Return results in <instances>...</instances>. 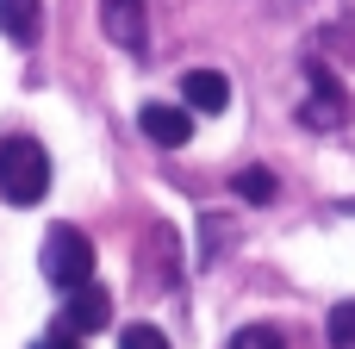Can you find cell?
I'll list each match as a JSON object with an SVG mask.
<instances>
[{"label": "cell", "instance_id": "6da1fadb", "mask_svg": "<svg viewBox=\"0 0 355 349\" xmlns=\"http://www.w3.org/2000/svg\"><path fill=\"white\" fill-rule=\"evenodd\" d=\"M50 194V156L31 137H0V200L6 206H37Z\"/></svg>", "mask_w": 355, "mask_h": 349}, {"label": "cell", "instance_id": "7a4b0ae2", "mask_svg": "<svg viewBox=\"0 0 355 349\" xmlns=\"http://www.w3.org/2000/svg\"><path fill=\"white\" fill-rule=\"evenodd\" d=\"M44 281L56 293H75V287L94 281V244L75 225H50V237H44Z\"/></svg>", "mask_w": 355, "mask_h": 349}, {"label": "cell", "instance_id": "3957f363", "mask_svg": "<svg viewBox=\"0 0 355 349\" xmlns=\"http://www.w3.org/2000/svg\"><path fill=\"white\" fill-rule=\"evenodd\" d=\"M343 119H349V100H343L337 75L312 62V100L300 106V125H312V131H331V125H343Z\"/></svg>", "mask_w": 355, "mask_h": 349}, {"label": "cell", "instance_id": "277c9868", "mask_svg": "<svg viewBox=\"0 0 355 349\" xmlns=\"http://www.w3.org/2000/svg\"><path fill=\"white\" fill-rule=\"evenodd\" d=\"M137 125H144V137L162 144V150H181V144L193 137V112H187V106H168V100H144Z\"/></svg>", "mask_w": 355, "mask_h": 349}, {"label": "cell", "instance_id": "5b68a950", "mask_svg": "<svg viewBox=\"0 0 355 349\" xmlns=\"http://www.w3.org/2000/svg\"><path fill=\"white\" fill-rule=\"evenodd\" d=\"M100 25H106V37H112L119 50H144V44H150V12H144V0H100Z\"/></svg>", "mask_w": 355, "mask_h": 349}, {"label": "cell", "instance_id": "8992f818", "mask_svg": "<svg viewBox=\"0 0 355 349\" xmlns=\"http://www.w3.org/2000/svg\"><path fill=\"white\" fill-rule=\"evenodd\" d=\"M106 318H112V300H106V287H75L69 293V306H62V331H75V337H94V331H106Z\"/></svg>", "mask_w": 355, "mask_h": 349}, {"label": "cell", "instance_id": "52a82bcc", "mask_svg": "<svg viewBox=\"0 0 355 349\" xmlns=\"http://www.w3.org/2000/svg\"><path fill=\"white\" fill-rule=\"evenodd\" d=\"M181 100H187V112H225L231 106V81L218 69H187L181 75Z\"/></svg>", "mask_w": 355, "mask_h": 349}, {"label": "cell", "instance_id": "ba28073f", "mask_svg": "<svg viewBox=\"0 0 355 349\" xmlns=\"http://www.w3.org/2000/svg\"><path fill=\"white\" fill-rule=\"evenodd\" d=\"M137 275H144L150 293H168V281H175V231H168V225L150 231V262L137 256Z\"/></svg>", "mask_w": 355, "mask_h": 349}, {"label": "cell", "instance_id": "9c48e42d", "mask_svg": "<svg viewBox=\"0 0 355 349\" xmlns=\"http://www.w3.org/2000/svg\"><path fill=\"white\" fill-rule=\"evenodd\" d=\"M37 19H44V0H0V31L12 44H31L37 37Z\"/></svg>", "mask_w": 355, "mask_h": 349}, {"label": "cell", "instance_id": "30bf717a", "mask_svg": "<svg viewBox=\"0 0 355 349\" xmlns=\"http://www.w3.org/2000/svg\"><path fill=\"white\" fill-rule=\"evenodd\" d=\"M237 200H250V206H268L275 200V169H237Z\"/></svg>", "mask_w": 355, "mask_h": 349}, {"label": "cell", "instance_id": "8fae6325", "mask_svg": "<svg viewBox=\"0 0 355 349\" xmlns=\"http://www.w3.org/2000/svg\"><path fill=\"white\" fill-rule=\"evenodd\" d=\"M324 331H331V349H355V300H343V306H331Z\"/></svg>", "mask_w": 355, "mask_h": 349}, {"label": "cell", "instance_id": "7c38bea8", "mask_svg": "<svg viewBox=\"0 0 355 349\" xmlns=\"http://www.w3.org/2000/svg\"><path fill=\"white\" fill-rule=\"evenodd\" d=\"M119 349H168V337H162L156 325H125V331H119Z\"/></svg>", "mask_w": 355, "mask_h": 349}, {"label": "cell", "instance_id": "4fadbf2b", "mask_svg": "<svg viewBox=\"0 0 355 349\" xmlns=\"http://www.w3.org/2000/svg\"><path fill=\"white\" fill-rule=\"evenodd\" d=\"M231 349H287V337H281L275 325H250V331H237Z\"/></svg>", "mask_w": 355, "mask_h": 349}, {"label": "cell", "instance_id": "5bb4252c", "mask_svg": "<svg viewBox=\"0 0 355 349\" xmlns=\"http://www.w3.org/2000/svg\"><path fill=\"white\" fill-rule=\"evenodd\" d=\"M31 349H81V337H75V331H62V325H56V331H50V337H37V343Z\"/></svg>", "mask_w": 355, "mask_h": 349}]
</instances>
